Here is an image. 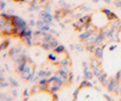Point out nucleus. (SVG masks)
I'll return each instance as SVG.
<instances>
[{
	"label": "nucleus",
	"mask_w": 121,
	"mask_h": 101,
	"mask_svg": "<svg viewBox=\"0 0 121 101\" xmlns=\"http://www.w3.org/2000/svg\"><path fill=\"white\" fill-rule=\"evenodd\" d=\"M40 2H45V1H48V0H39Z\"/></svg>",
	"instance_id": "nucleus-18"
},
{
	"label": "nucleus",
	"mask_w": 121,
	"mask_h": 101,
	"mask_svg": "<svg viewBox=\"0 0 121 101\" xmlns=\"http://www.w3.org/2000/svg\"><path fill=\"white\" fill-rule=\"evenodd\" d=\"M48 59L51 60V61H56L57 57H56V55H54V54H52V53H50V54H48Z\"/></svg>",
	"instance_id": "nucleus-10"
},
{
	"label": "nucleus",
	"mask_w": 121,
	"mask_h": 101,
	"mask_svg": "<svg viewBox=\"0 0 121 101\" xmlns=\"http://www.w3.org/2000/svg\"><path fill=\"white\" fill-rule=\"evenodd\" d=\"M94 52H95V55H96L97 59H102L103 57V48L102 47H100V46L96 47Z\"/></svg>",
	"instance_id": "nucleus-4"
},
{
	"label": "nucleus",
	"mask_w": 121,
	"mask_h": 101,
	"mask_svg": "<svg viewBox=\"0 0 121 101\" xmlns=\"http://www.w3.org/2000/svg\"><path fill=\"white\" fill-rule=\"evenodd\" d=\"M92 32H94V30H89V29H87L85 32H82L81 35H80V40H86L88 37H90V36L92 35Z\"/></svg>",
	"instance_id": "nucleus-3"
},
{
	"label": "nucleus",
	"mask_w": 121,
	"mask_h": 101,
	"mask_svg": "<svg viewBox=\"0 0 121 101\" xmlns=\"http://www.w3.org/2000/svg\"><path fill=\"white\" fill-rule=\"evenodd\" d=\"M94 2H99V0H92Z\"/></svg>",
	"instance_id": "nucleus-19"
},
{
	"label": "nucleus",
	"mask_w": 121,
	"mask_h": 101,
	"mask_svg": "<svg viewBox=\"0 0 121 101\" xmlns=\"http://www.w3.org/2000/svg\"><path fill=\"white\" fill-rule=\"evenodd\" d=\"M49 45H50V49H54L56 46H59V42L55 40H51V42L49 43Z\"/></svg>",
	"instance_id": "nucleus-8"
},
{
	"label": "nucleus",
	"mask_w": 121,
	"mask_h": 101,
	"mask_svg": "<svg viewBox=\"0 0 121 101\" xmlns=\"http://www.w3.org/2000/svg\"><path fill=\"white\" fill-rule=\"evenodd\" d=\"M53 50H54L55 53H63L65 51V46H63V45H59V46H56Z\"/></svg>",
	"instance_id": "nucleus-6"
},
{
	"label": "nucleus",
	"mask_w": 121,
	"mask_h": 101,
	"mask_svg": "<svg viewBox=\"0 0 121 101\" xmlns=\"http://www.w3.org/2000/svg\"><path fill=\"white\" fill-rule=\"evenodd\" d=\"M30 26H32V27H33V26H36V21L33 20V19H32V20H30Z\"/></svg>",
	"instance_id": "nucleus-12"
},
{
	"label": "nucleus",
	"mask_w": 121,
	"mask_h": 101,
	"mask_svg": "<svg viewBox=\"0 0 121 101\" xmlns=\"http://www.w3.org/2000/svg\"><path fill=\"white\" fill-rule=\"evenodd\" d=\"M43 20H44L46 23H49V25H50V23L53 21V17H52V15H51L50 13H48V14H47L44 18H43Z\"/></svg>",
	"instance_id": "nucleus-5"
},
{
	"label": "nucleus",
	"mask_w": 121,
	"mask_h": 101,
	"mask_svg": "<svg viewBox=\"0 0 121 101\" xmlns=\"http://www.w3.org/2000/svg\"><path fill=\"white\" fill-rule=\"evenodd\" d=\"M15 2H21V1H25V0H14Z\"/></svg>",
	"instance_id": "nucleus-17"
},
{
	"label": "nucleus",
	"mask_w": 121,
	"mask_h": 101,
	"mask_svg": "<svg viewBox=\"0 0 121 101\" xmlns=\"http://www.w3.org/2000/svg\"><path fill=\"white\" fill-rule=\"evenodd\" d=\"M45 25H46V22H45V21L43 20V19H40V20L36 21V27H37L39 30H42V29H43V27H44Z\"/></svg>",
	"instance_id": "nucleus-7"
},
{
	"label": "nucleus",
	"mask_w": 121,
	"mask_h": 101,
	"mask_svg": "<svg viewBox=\"0 0 121 101\" xmlns=\"http://www.w3.org/2000/svg\"><path fill=\"white\" fill-rule=\"evenodd\" d=\"M0 8H1V10H3V9L5 8V2H1V3H0Z\"/></svg>",
	"instance_id": "nucleus-13"
},
{
	"label": "nucleus",
	"mask_w": 121,
	"mask_h": 101,
	"mask_svg": "<svg viewBox=\"0 0 121 101\" xmlns=\"http://www.w3.org/2000/svg\"><path fill=\"white\" fill-rule=\"evenodd\" d=\"M103 1L106 2V3H109V2H111V0H103Z\"/></svg>",
	"instance_id": "nucleus-16"
},
{
	"label": "nucleus",
	"mask_w": 121,
	"mask_h": 101,
	"mask_svg": "<svg viewBox=\"0 0 121 101\" xmlns=\"http://www.w3.org/2000/svg\"><path fill=\"white\" fill-rule=\"evenodd\" d=\"M115 48H116V45H112V46L109 47V50H111V51H113Z\"/></svg>",
	"instance_id": "nucleus-14"
},
{
	"label": "nucleus",
	"mask_w": 121,
	"mask_h": 101,
	"mask_svg": "<svg viewBox=\"0 0 121 101\" xmlns=\"http://www.w3.org/2000/svg\"><path fill=\"white\" fill-rule=\"evenodd\" d=\"M9 44H10V42L9 40H6V42H3L1 45H0V51H2V50H4V49L6 48V47L9 46Z\"/></svg>",
	"instance_id": "nucleus-9"
},
{
	"label": "nucleus",
	"mask_w": 121,
	"mask_h": 101,
	"mask_svg": "<svg viewBox=\"0 0 121 101\" xmlns=\"http://www.w3.org/2000/svg\"><path fill=\"white\" fill-rule=\"evenodd\" d=\"M103 13H104V15L106 16V18L108 19V20H116V19L118 18V16L115 14V13H113L111 10H108V9H103L102 11Z\"/></svg>",
	"instance_id": "nucleus-2"
},
{
	"label": "nucleus",
	"mask_w": 121,
	"mask_h": 101,
	"mask_svg": "<svg viewBox=\"0 0 121 101\" xmlns=\"http://www.w3.org/2000/svg\"><path fill=\"white\" fill-rule=\"evenodd\" d=\"M77 48L79 49V50H83V46H81V45H78Z\"/></svg>",
	"instance_id": "nucleus-15"
},
{
	"label": "nucleus",
	"mask_w": 121,
	"mask_h": 101,
	"mask_svg": "<svg viewBox=\"0 0 121 101\" xmlns=\"http://www.w3.org/2000/svg\"><path fill=\"white\" fill-rule=\"evenodd\" d=\"M115 5L116 6H118V8H121V0H115Z\"/></svg>",
	"instance_id": "nucleus-11"
},
{
	"label": "nucleus",
	"mask_w": 121,
	"mask_h": 101,
	"mask_svg": "<svg viewBox=\"0 0 121 101\" xmlns=\"http://www.w3.org/2000/svg\"><path fill=\"white\" fill-rule=\"evenodd\" d=\"M12 25H13V28H16L19 31H22L23 29H27L28 28L27 22H26L21 17L15 16V15L12 16Z\"/></svg>",
	"instance_id": "nucleus-1"
}]
</instances>
